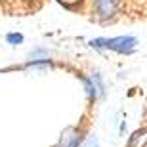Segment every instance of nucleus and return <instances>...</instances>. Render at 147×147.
I'll return each instance as SVG.
<instances>
[{
    "label": "nucleus",
    "instance_id": "5",
    "mask_svg": "<svg viewBox=\"0 0 147 147\" xmlns=\"http://www.w3.org/2000/svg\"><path fill=\"white\" fill-rule=\"evenodd\" d=\"M57 2H61V4H65V6H71L73 2H80V0H57Z\"/></svg>",
    "mask_w": 147,
    "mask_h": 147
},
{
    "label": "nucleus",
    "instance_id": "4",
    "mask_svg": "<svg viewBox=\"0 0 147 147\" xmlns=\"http://www.w3.org/2000/svg\"><path fill=\"white\" fill-rule=\"evenodd\" d=\"M8 40L16 44V42H21V40H23V36H21V34H10V36H8Z\"/></svg>",
    "mask_w": 147,
    "mask_h": 147
},
{
    "label": "nucleus",
    "instance_id": "3",
    "mask_svg": "<svg viewBox=\"0 0 147 147\" xmlns=\"http://www.w3.org/2000/svg\"><path fill=\"white\" fill-rule=\"evenodd\" d=\"M78 142H80V136L76 130H69L65 136L61 138V142L57 147H78Z\"/></svg>",
    "mask_w": 147,
    "mask_h": 147
},
{
    "label": "nucleus",
    "instance_id": "2",
    "mask_svg": "<svg viewBox=\"0 0 147 147\" xmlns=\"http://www.w3.org/2000/svg\"><path fill=\"white\" fill-rule=\"evenodd\" d=\"M96 8L101 17H109L117 10V0H96Z\"/></svg>",
    "mask_w": 147,
    "mask_h": 147
},
{
    "label": "nucleus",
    "instance_id": "1",
    "mask_svg": "<svg viewBox=\"0 0 147 147\" xmlns=\"http://www.w3.org/2000/svg\"><path fill=\"white\" fill-rule=\"evenodd\" d=\"M92 46L96 48H109L120 54H130L132 50L136 48V38L132 36H119V38H98L94 40Z\"/></svg>",
    "mask_w": 147,
    "mask_h": 147
}]
</instances>
